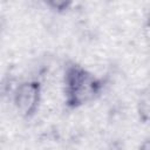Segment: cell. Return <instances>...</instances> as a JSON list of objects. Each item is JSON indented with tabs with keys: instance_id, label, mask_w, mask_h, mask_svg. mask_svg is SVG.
<instances>
[{
	"instance_id": "7a4b0ae2",
	"label": "cell",
	"mask_w": 150,
	"mask_h": 150,
	"mask_svg": "<svg viewBox=\"0 0 150 150\" xmlns=\"http://www.w3.org/2000/svg\"><path fill=\"white\" fill-rule=\"evenodd\" d=\"M41 83L36 80L21 82L13 94V102L18 112L25 117H33L40 107L41 102Z\"/></svg>"
},
{
	"instance_id": "3957f363",
	"label": "cell",
	"mask_w": 150,
	"mask_h": 150,
	"mask_svg": "<svg viewBox=\"0 0 150 150\" xmlns=\"http://www.w3.org/2000/svg\"><path fill=\"white\" fill-rule=\"evenodd\" d=\"M139 110H138V114H139V118L143 121V122H146L148 121V111H149V105H148V97L145 96L144 98H141L139 101Z\"/></svg>"
},
{
	"instance_id": "5b68a950",
	"label": "cell",
	"mask_w": 150,
	"mask_h": 150,
	"mask_svg": "<svg viewBox=\"0 0 150 150\" xmlns=\"http://www.w3.org/2000/svg\"><path fill=\"white\" fill-rule=\"evenodd\" d=\"M139 150H149V142H148V139H145V141L141 144Z\"/></svg>"
},
{
	"instance_id": "6da1fadb",
	"label": "cell",
	"mask_w": 150,
	"mask_h": 150,
	"mask_svg": "<svg viewBox=\"0 0 150 150\" xmlns=\"http://www.w3.org/2000/svg\"><path fill=\"white\" fill-rule=\"evenodd\" d=\"M104 89L103 79L76 62H69L63 74L64 104L69 109L81 108L95 101Z\"/></svg>"
},
{
	"instance_id": "277c9868",
	"label": "cell",
	"mask_w": 150,
	"mask_h": 150,
	"mask_svg": "<svg viewBox=\"0 0 150 150\" xmlns=\"http://www.w3.org/2000/svg\"><path fill=\"white\" fill-rule=\"evenodd\" d=\"M48 5H49L53 9L57 11V12H64V11L68 9V7L71 5V2H66V1H53V2H48Z\"/></svg>"
}]
</instances>
